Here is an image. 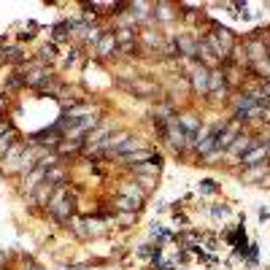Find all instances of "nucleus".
<instances>
[{
  "instance_id": "obj_1",
  "label": "nucleus",
  "mask_w": 270,
  "mask_h": 270,
  "mask_svg": "<svg viewBox=\"0 0 270 270\" xmlns=\"http://www.w3.org/2000/svg\"><path fill=\"white\" fill-rule=\"evenodd\" d=\"M267 154H270V149H267V146H259L257 141H254V151H249V154H243V157H240V162H243V165H257L259 159H267Z\"/></svg>"
},
{
  "instance_id": "obj_2",
  "label": "nucleus",
  "mask_w": 270,
  "mask_h": 270,
  "mask_svg": "<svg viewBox=\"0 0 270 270\" xmlns=\"http://www.w3.org/2000/svg\"><path fill=\"white\" fill-rule=\"evenodd\" d=\"M208 81H211V92H214V98H216V100H222L224 95H227V86H224L222 73H214V76H208Z\"/></svg>"
},
{
  "instance_id": "obj_3",
  "label": "nucleus",
  "mask_w": 270,
  "mask_h": 270,
  "mask_svg": "<svg viewBox=\"0 0 270 270\" xmlns=\"http://www.w3.org/2000/svg\"><path fill=\"white\" fill-rule=\"evenodd\" d=\"M249 146H254V141H251L249 135H238V138H235V143H232L227 151H230V154H240V151H246Z\"/></svg>"
},
{
  "instance_id": "obj_4",
  "label": "nucleus",
  "mask_w": 270,
  "mask_h": 270,
  "mask_svg": "<svg viewBox=\"0 0 270 270\" xmlns=\"http://www.w3.org/2000/svg\"><path fill=\"white\" fill-rule=\"evenodd\" d=\"M195 86H198V89H203V92L208 89V70L203 68V65L195 70Z\"/></svg>"
},
{
  "instance_id": "obj_5",
  "label": "nucleus",
  "mask_w": 270,
  "mask_h": 270,
  "mask_svg": "<svg viewBox=\"0 0 270 270\" xmlns=\"http://www.w3.org/2000/svg\"><path fill=\"white\" fill-rule=\"evenodd\" d=\"M178 46L184 49V54H187V57H192V54H195V43L189 41V38H184V35L178 38Z\"/></svg>"
},
{
  "instance_id": "obj_6",
  "label": "nucleus",
  "mask_w": 270,
  "mask_h": 270,
  "mask_svg": "<svg viewBox=\"0 0 270 270\" xmlns=\"http://www.w3.org/2000/svg\"><path fill=\"white\" fill-rule=\"evenodd\" d=\"M11 143H14V133H11L9 138H0V154H3V151H6V149H9V146H11Z\"/></svg>"
},
{
  "instance_id": "obj_7",
  "label": "nucleus",
  "mask_w": 270,
  "mask_h": 270,
  "mask_svg": "<svg viewBox=\"0 0 270 270\" xmlns=\"http://www.w3.org/2000/svg\"><path fill=\"white\" fill-rule=\"evenodd\" d=\"M43 57H54V46H43Z\"/></svg>"
},
{
  "instance_id": "obj_8",
  "label": "nucleus",
  "mask_w": 270,
  "mask_h": 270,
  "mask_svg": "<svg viewBox=\"0 0 270 270\" xmlns=\"http://www.w3.org/2000/svg\"><path fill=\"white\" fill-rule=\"evenodd\" d=\"M0 262H3V254H0Z\"/></svg>"
}]
</instances>
